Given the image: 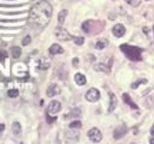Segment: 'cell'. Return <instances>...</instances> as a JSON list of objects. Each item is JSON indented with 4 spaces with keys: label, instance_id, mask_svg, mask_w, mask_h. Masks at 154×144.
Returning <instances> with one entry per match:
<instances>
[{
    "label": "cell",
    "instance_id": "1",
    "mask_svg": "<svg viewBox=\"0 0 154 144\" xmlns=\"http://www.w3.org/2000/svg\"><path fill=\"white\" fill-rule=\"evenodd\" d=\"M52 5L48 1H39L35 4L29 12V19L31 24H34L37 28H45L51 21L52 17Z\"/></svg>",
    "mask_w": 154,
    "mask_h": 144
},
{
    "label": "cell",
    "instance_id": "2",
    "mask_svg": "<svg viewBox=\"0 0 154 144\" xmlns=\"http://www.w3.org/2000/svg\"><path fill=\"white\" fill-rule=\"evenodd\" d=\"M120 51L125 54V57L131 61H140L142 59V48L136 46H129V45H122Z\"/></svg>",
    "mask_w": 154,
    "mask_h": 144
},
{
    "label": "cell",
    "instance_id": "3",
    "mask_svg": "<svg viewBox=\"0 0 154 144\" xmlns=\"http://www.w3.org/2000/svg\"><path fill=\"white\" fill-rule=\"evenodd\" d=\"M55 36H57V38H58V40H60V41H69V40L74 38L65 29H63L60 25L55 29Z\"/></svg>",
    "mask_w": 154,
    "mask_h": 144
},
{
    "label": "cell",
    "instance_id": "4",
    "mask_svg": "<svg viewBox=\"0 0 154 144\" xmlns=\"http://www.w3.org/2000/svg\"><path fill=\"white\" fill-rule=\"evenodd\" d=\"M88 137L89 139H90L92 142L94 143H99L101 139H102V134L100 132L99 129H96V127H93V129H90L88 131Z\"/></svg>",
    "mask_w": 154,
    "mask_h": 144
},
{
    "label": "cell",
    "instance_id": "5",
    "mask_svg": "<svg viewBox=\"0 0 154 144\" xmlns=\"http://www.w3.org/2000/svg\"><path fill=\"white\" fill-rule=\"evenodd\" d=\"M61 110V105L59 101H51L50 105H48V108H47V113L51 114V115H54L57 113H59Z\"/></svg>",
    "mask_w": 154,
    "mask_h": 144
},
{
    "label": "cell",
    "instance_id": "6",
    "mask_svg": "<svg viewBox=\"0 0 154 144\" xmlns=\"http://www.w3.org/2000/svg\"><path fill=\"white\" fill-rule=\"evenodd\" d=\"M86 99L87 101L89 102H96L99 99H100V93L98 89H95V88H92V89H89L86 94Z\"/></svg>",
    "mask_w": 154,
    "mask_h": 144
},
{
    "label": "cell",
    "instance_id": "7",
    "mask_svg": "<svg viewBox=\"0 0 154 144\" xmlns=\"http://www.w3.org/2000/svg\"><path fill=\"white\" fill-rule=\"evenodd\" d=\"M60 91H61L60 86L58 84H54L53 83V84H51L50 86H48V89H47V96H48V97H53V96L60 94Z\"/></svg>",
    "mask_w": 154,
    "mask_h": 144
},
{
    "label": "cell",
    "instance_id": "8",
    "mask_svg": "<svg viewBox=\"0 0 154 144\" xmlns=\"http://www.w3.org/2000/svg\"><path fill=\"white\" fill-rule=\"evenodd\" d=\"M126 132H128V127L125 125H119L115 130V132H113V137H115V139H119L123 137Z\"/></svg>",
    "mask_w": 154,
    "mask_h": 144
},
{
    "label": "cell",
    "instance_id": "9",
    "mask_svg": "<svg viewBox=\"0 0 154 144\" xmlns=\"http://www.w3.org/2000/svg\"><path fill=\"white\" fill-rule=\"evenodd\" d=\"M112 33L116 37H122L125 34V28H124V25H122V24H116L112 29Z\"/></svg>",
    "mask_w": 154,
    "mask_h": 144
},
{
    "label": "cell",
    "instance_id": "10",
    "mask_svg": "<svg viewBox=\"0 0 154 144\" xmlns=\"http://www.w3.org/2000/svg\"><path fill=\"white\" fill-rule=\"evenodd\" d=\"M117 106V97L113 93H110V107H108V113H112L116 109Z\"/></svg>",
    "mask_w": 154,
    "mask_h": 144
},
{
    "label": "cell",
    "instance_id": "11",
    "mask_svg": "<svg viewBox=\"0 0 154 144\" xmlns=\"http://www.w3.org/2000/svg\"><path fill=\"white\" fill-rule=\"evenodd\" d=\"M50 53H51L52 55H55V54H61V53H64V49L61 48V46H60V45H58V43H53V45L50 47Z\"/></svg>",
    "mask_w": 154,
    "mask_h": 144
},
{
    "label": "cell",
    "instance_id": "12",
    "mask_svg": "<svg viewBox=\"0 0 154 144\" xmlns=\"http://www.w3.org/2000/svg\"><path fill=\"white\" fill-rule=\"evenodd\" d=\"M94 23H95V21H86L83 24H82V29H83V31L84 33H87V34H92V25H94Z\"/></svg>",
    "mask_w": 154,
    "mask_h": 144
},
{
    "label": "cell",
    "instance_id": "13",
    "mask_svg": "<svg viewBox=\"0 0 154 144\" xmlns=\"http://www.w3.org/2000/svg\"><path fill=\"white\" fill-rule=\"evenodd\" d=\"M75 82H76V84L77 85H84L86 83H87V78H86V76L84 75H82V73H76L75 75Z\"/></svg>",
    "mask_w": 154,
    "mask_h": 144
},
{
    "label": "cell",
    "instance_id": "14",
    "mask_svg": "<svg viewBox=\"0 0 154 144\" xmlns=\"http://www.w3.org/2000/svg\"><path fill=\"white\" fill-rule=\"evenodd\" d=\"M50 65H51L50 60L46 59V58H41L39 60V69L40 70H47L48 67H50Z\"/></svg>",
    "mask_w": 154,
    "mask_h": 144
},
{
    "label": "cell",
    "instance_id": "15",
    "mask_svg": "<svg viewBox=\"0 0 154 144\" xmlns=\"http://www.w3.org/2000/svg\"><path fill=\"white\" fill-rule=\"evenodd\" d=\"M123 101H124L125 103H128V105L130 106L131 108H134V109H139V106H137L136 103H134V102L131 101L130 96H129L128 94H123Z\"/></svg>",
    "mask_w": 154,
    "mask_h": 144
},
{
    "label": "cell",
    "instance_id": "16",
    "mask_svg": "<svg viewBox=\"0 0 154 144\" xmlns=\"http://www.w3.org/2000/svg\"><path fill=\"white\" fill-rule=\"evenodd\" d=\"M12 131H13L15 136H17V137H19V136H21V133H22V126H21V124L18 121H15L12 124Z\"/></svg>",
    "mask_w": 154,
    "mask_h": 144
},
{
    "label": "cell",
    "instance_id": "17",
    "mask_svg": "<svg viewBox=\"0 0 154 144\" xmlns=\"http://www.w3.org/2000/svg\"><path fill=\"white\" fill-rule=\"evenodd\" d=\"M68 16V10H61L58 14V24L59 25H63L64 22H65V18Z\"/></svg>",
    "mask_w": 154,
    "mask_h": 144
},
{
    "label": "cell",
    "instance_id": "18",
    "mask_svg": "<svg viewBox=\"0 0 154 144\" xmlns=\"http://www.w3.org/2000/svg\"><path fill=\"white\" fill-rule=\"evenodd\" d=\"M21 53H22V49L19 47H12L11 48V55L13 59H18L21 57Z\"/></svg>",
    "mask_w": 154,
    "mask_h": 144
},
{
    "label": "cell",
    "instance_id": "19",
    "mask_svg": "<svg viewBox=\"0 0 154 144\" xmlns=\"http://www.w3.org/2000/svg\"><path fill=\"white\" fill-rule=\"evenodd\" d=\"M94 70L95 71H102V72H110V67L106 66L105 64H95Z\"/></svg>",
    "mask_w": 154,
    "mask_h": 144
},
{
    "label": "cell",
    "instance_id": "20",
    "mask_svg": "<svg viewBox=\"0 0 154 144\" xmlns=\"http://www.w3.org/2000/svg\"><path fill=\"white\" fill-rule=\"evenodd\" d=\"M106 46H107V40H105V38L99 40V41L95 43V48H96V49H99V51L104 49V48H106Z\"/></svg>",
    "mask_w": 154,
    "mask_h": 144
},
{
    "label": "cell",
    "instance_id": "21",
    "mask_svg": "<svg viewBox=\"0 0 154 144\" xmlns=\"http://www.w3.org/2000/svg\"><path fill=\"white\" fill-rule=\"evenodd\" d=\"M79 115H81V110H79L78 108H75L74 110L71 112V113L66 114V115L64 117V118H65V119H70V118H74V117H79Z\"/></svg>",
    "mask_w": 154,
    "mask_h": 144
},
{
    "label": "cell",
    "instance_id": "22",
    "mask_svg": "<svg viewBox=\"0 0 154 144\" xmlns=\"http://www.w3.org/2000/svg\"><path fill=\"white\" fill-rule=\"evenodd\" d=\"M69 126H70V129H81V127H82V123L76 120V121H72Z\"/></svg>",
    "mask_w": 154,
    "mask_h": 144
},
{
    "label": "cell",
    "instance_id": "23",
    "mask_svg": "<svg viewBox=\"0 0 154 144\" xmlns=\"http://www.w3.org/2000/svg\"><path fill=\"white\" fill-rule=\"evenodd\" d=\"M125 1H126V4H129L133 7H137L141 4V0H125Z\"/></svg>",
    "mask_w": 154,
    "mask_h": 144
},
{
    "label": "cell",
    "instance_id": "24",
    "mask_svg": "<svg viewBox=\"0 0 154 144\" xmlns=\"http://www.w3.org/2000/svg\"><path fill=\"white\" fill-rule=\"evenodd\" d=\"M66 138H69V139H74V141H77L78 139V133H76V132H66Z\"/></svg>",
    "mask_w": 154,
    "mask_h": 144
},
{
    "label": "cell",
    "instance_id": "25",
    "mask_svg": "<svg viewBox=\"0 0 154 144\" xmlns=\"http://www.w3.org/2000/svg\"><path fill=\"white\" fill-rule=\"evenodd\" d=\"M146 83H147V79H139L137 82H135V83L131 84V88H133V89H136V88L139 86L140 84H146Z\"/></svg>",
    "mask_w": 154,
    "mask_h": 144
},
{
    "label": "cell",
    "instance_id": "26",
    "mask_svg": "<svg viewBox=\"0 0 154 144\" xmlns=\"http://www.w3.org/2000/svg\"><path fill=\"white\" fill-rule=\"evenodd\" d=\"M146 103H147V106L149 108H154V95L149 96V97L147 99V101H146Z\"/></svg>",
    "mask_w": 154,
    "mask_h": 144
},
{
    "label": "cell",
    "instance_id": "27",
    "mask_svg": "<svg viewBox=\"0 0 154 144\" xmlns=\"http://www.w3.org/2000/svg\"><path fill=\"white\" fill-rule=\"evenodd\" d=\"M7 95L10 96V97H17L18 96V90L17 89H10L7 91Z\"/></svg>",
    "mask_w": 154,
    "mask_h": 144
},
{
    "label": "cell",
    "instance_id": "28",
    "mask_svg": "<svg viewBox=\"0 0 154 144\" xmlns=\"http://www.w3.org/2000/svg\"><path fill=\"white\" fill-rule=\"evenodd\" d=\"M46 119H47V123H48V124H53V123L55 121V120H57V117H55V115H51V114H48V113H47Z\"/></svg>",
    "mask_w": 154,
    "mask_h": 144
},
{
    "label": "cell",
    "instance_id": "29",
    "mask_svg": "<svg viewBox=\"0 0 154 144\" xmlns=\"http://www.w3.org/2000/svg\"><path fill=\"white\" fill-rule=\"evenodd\" d=\"M74 41H75V43H76L77 46H81V45L84 43V38L81 37V36H78V37H75V38H74Z\"/></svg>",
    "mask_w": 154,
    "mask_h": 144
},
{
    "label": "cell",
    "instance_id": "30",
    "mask_svg": "<svg viewBox=\"0 0 154 144\" xmlns=\"http://www.w3.org/2000/svg\"><path fill=\"white\" fill-rule=\"evenodd\" d=\"M30 42H31V37H30L29 35L26 36V37H24V38L22 40V45H23V46H28Z\"/></svg>",
    "mask_w": 154,
    "mask_h": 144
},
{
    "label": "cell",
    "instance_id": "31",
    "mask_svg": "<svg viewBox=\"0 0 154 144\" xmlns=\"http://www.w3.org/2000/svg\"><path fill=\"white\" fill-rule=\"evenodd\" d=\"M0 6L1 7H22V6H24V4H18V5H3V4H0Z\"/></svg>",
    "mask_w": 154,
    "mask_h": 144
},
{
    "label": "cell",
    "instance_id": "32",
    "mask_svg": "<svg viewBox=\"0 0 154 144\" xmlns=\"http://www.w3.org/2000/svg\"><path fill=\"white\" fill-rule=\"evenodd\" d=\"M151 138H154V124H153L152 129H151Z\"/></svg>",
    "mask_w": 154,
    "mask_h": 144
},
{
    "label": "cell",
    "instance_id": "33",
    "mask_svg": "<svg viewBox=\"0 0 154 144\" xmlns=\"http://www.w3.org/2000/svg\"><path fill=\"white\" fill-rule=\"evenodd\" d=\"M4 130H5V124H0V133L4 132Z\"/></svg>",
    "mask_w": 154,
    "mask_h": 144
},
{
    "label": "cell",
    "instance_id": "34",
    "mask_svg": "<svg viewBox=\"0 0 154 144\" xmlns=\"http://www.w3.org/2000/svg\"><path fill=\"white\" fill-rule=\"evenodd\" d=\"M77 64H78V59H77V58H75L74 60H72V65H74V66H76Z\"/></svg>",
    "mask_w": 154,
    "mask_h": 144
},
{
    "label": "cell",
    "instance_id": "35",
    "mask_svg": "<svg viewBox=\"0 0 154 144\" xmlns=\"http://www.w3.org/2000/svg\"><path fill=\"white\" fill-rule=\"evenodd\" d=\"M143 31H144L146 34H147V33H148V28H143Z\"/></svg>",
    "mask_w": 154,
    "mask_h": 144
},
{
    "label": "cell",
    "instance_id": "36",
    "mask_svg": "<svg viewBox=\"0 0 154 144\" xmlns=\"http://www.w3.org/2000/svg\"><path fill=\"white\" fill-rule=\"evenodd\" d=\"M147 1H151V0H147Z\"/></svg>",
    "mask_w": 154,
    "mask_h": 144
},
{
    "label": "cell",
    "instance_id": "37",
    "mask_svg": "<svg viewBox=\"0 0 154 144\" xmlns=\"http://www.w3.org/2000/svg\"><path fill=\"white\" fill-rule=\"evenodd\" d=\"M153 29H154V25H153Z\"/></svg>",
    "mask_w": 154,
    "mask_h": 144
}]
</instances>
